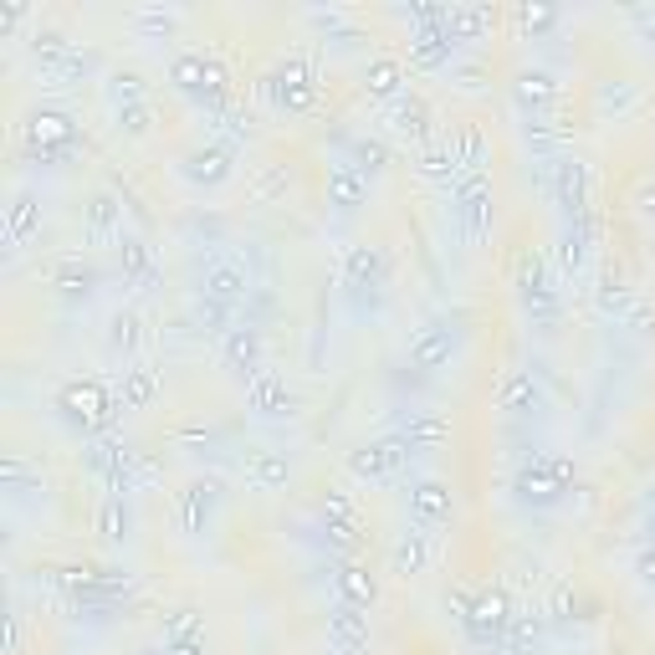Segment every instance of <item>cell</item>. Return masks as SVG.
<instances>
[{"label":"cell","instance_id":"obj_1","mask_svg":"<svg viewBox=\"0 0 655 655\" xmlns=\"http://www.w3.org/2000/svg\"><path fill=\"white\" fill-rule=\"evenodd\" d=\"M451 215L466 241H482L492 231V185L487 174H461V180L451 185Z\"/></svg>","mask_w":655,"mask_h":655},{"label":"cell","instance_id":"obj_2","mask_svg":"<svg viewBox=\"0 0 655 655\" xmlns=\"http://www.w3.org/2000/svg\"><path fill=\"white\" fill-rule=\"evenodd\" d=\"M553 195H558L563 210H569V221H584L589 200H594V169L584 159H558L553 164Z\"/></svg>","mask_w":655,"mask_h":655},{"label":"cell","instance_id":"obj_3","mask_svg":"<svg viewBox=\"0 0 655 655\" xmlns=\"http://www.w3.org/2000/svg\"><path fill=\"white\" fill-rule=\"evenodd\" d=\"M512 98H517V108L528 113V118H543L548 103L558 98V82H553V72H543V67H522L517 82H512Z\"/></svg>","mask_w":655,"mask_h":655},{"label":"cell","instance_id":"obj_4","mask_svg":"<svg viewBox=\"0 0 655 655\" xmlns=\"http://www.w3.org/2000/svg\"><path fill=\"white\" fill-rule=\"evenodd\" d=\"M466 625H471V635L482 640V645H497L502 630L512 625V604H507V594H482V599L471 604Z\"/></svg>","mask_w":655,"mask_h":655},{"label":"cell","instance_id":"obj_5","mask_svg":"<svg viewBox=\"0 0 655 655\" xmlns=\"http://www.w3.org/2000/svg\"><path fill=\"white\" fill-rule=\"evenodd\" d=\"M538 405H543L538 379H533L528 369H512V374L502 379V389H497V410H507V415H533Z\"/></svg>","mask_w":655,"mask_h":655},{"label":"cell","instance_id":"obj_6","mask_svg":"<svg viewBox=\"0 0 655 655\" xmlns=\"http://www.w3.org/2000/svg\"><path fill=\"white\" fill-rule=\"evenodd\" d=\"M200 287H205V297H215V302H241V297H251V277H246V267H236V261H210Z\"/></svg>","mask_w":655,"mask_h":655},{"label":"cell","instance_id":"obj_7","mask_svg":"<svg viewBox=\"0 0 655 655\" xmlns=\"http://www.w3.org/2000/svg\"><path fill=\"white\" fill-rule=\"evenodd\" d=\"M226 364L231 369H241V374H261V328L256 323H236L231 333H226Z\"/></svg>","mask_w":655,"mask_h":655},{"label":"cell","instance_id":"obj_8","mask_svg":"<svg viewBox=\"0 0 655 655\" xmlns=\"http://www.w3.org/2000/svg\"><path fill=\"white\" fill-rule=\"evenodd\" d=\"M451 354H456V333H451V328H430V333H420V338H415V348H410V369L435 374V369H441Z\"/></svg>","mask_w":655,"mask_h":655},{"label":"cell","instance_id":"obj_9","mask_svg":"<svg viewBox=\"0 0 655 655\" xmlns=\"http://www.w3.org/2000/svg\"><path fill=\"white\" fill-rule=\"evenodd\" d=\"M589 241H594V221H589V215H584V221H569V226H563V236H558V267H563V277L584 272Z\"/></svg>","mask_w":655,"mask_h":655},{"label":"cell","instance_id":"obj_10","mask_svg":"<svg viewBox=\"0 0 655 655\" xmlns=\"http://www.w3.org/2000/svg\"><path fill=\"white\" fill-rule=\"evenodd\" d=\"M246 400H251L256 415H287V410H292V389H287V379H277V374H256L251 389H246Z\"/></svg>","mask_w":655,"mask_h":655},{"label":"cell","instance_id":"obj_11","mask_svg":"<svg viewBox=\"0 0 655 655\" xmlns=\"http://www.w3.org/2000/svg\"><path fill=\"white\" fill-rule=\"evenodd\" d=\"M405 441L400 435H389V441H374V446H364V451H354V471L359 476H384V471H395L400 461H405Z\"/></svg>","mask_w":655,"mask_h":655},{"label":"cell","instance_id":"obj_12","mask_svg":"<svg viewBox=\"0 0 655 655\" xmlns=\"http://www.w3.org/2000/svg\"><path fill=\"white\" fill-rule=\"evenodd\" d=\"M328 635L338 640V650L343 655H354V650H364L369 645V620L359 615V604H343L338 615L328 620Z\"/></svg>","mask_w":655,"mask_h":655},{"label":"cell","instance_id":"obj_13","mask_svg":"<svg viewBox=\"0 0 655 655\" xmlns=\"http://www.w3.org/2000/svg\"><path fill=\"white\" fill-rule=\"evenodd\" d=\"M62 410H67L72 420H103V415H108L103 384H67V389H62Z\"/></svg>","mask_w":655,"mask_h":655},{"label":"cell","instance_id":"obj_14","mask_svg":"<svg viewBox=\"0 0 655 655\" xmlns=\"http://www.w3.org/2000/svg\"><path fill=\"white\" fill-rule=\"evenodd\" d=\"M446 144H451V154H456V164L466 174H482V164H487V134H482V128L466 123V128H456Z\"/></svg>","mask_w":655,"mask_h":655},{"label":"cell","instance_id":"obj_15","mask_svg":"<svg viewBox=\"0 0 655 655\" xmlns=\"http://www.w3.org/2000/svg\"><path fill=\"white\" fill-rule=\"evenodd\" d=\"M221 502V487L215 482H195L185 492V507H180V522H185V533H205V522H210V507Z\"/></svg>","mask_w":655,"mask_h":655},{"label":"cell","instance_id":"obj_16","mask_svg":"<svg viewBox=\"0 0 655 655\" xmlns=\"http://www.w3.org/2000/svg\"><path fill=\"white\" fill-rule=\"evenodd\" d=\"M364 195H369V180H364L359 169H348V164H343V169L328 174V200H333L338 210H359Z\"/></svg>","mask_w":655,"mask_h":655},{"label":"cell","instance_id":"obj_17","mask_svg":"<svg viewBox=\"0 0 655 655\" xmlns=\"http://www.w3.org/2000/svg\"><path fill=\"white\" fill-rule=\"evenodd\" d=\"M384 251L379 246H348V287H379Z\"/></svg>","mask_w":655,"mask_h":655},{"label":"cell","instance_id":"obj_18","mask_svg":"<svg viewBox=\"0 0 655 655\" xmlns=\"http://www.w3.org/2000/svg\"><path fill=\"white\" fill-rule=\"evenodd\" d=\"M446 435H451V425H446L441 415H410L405 430H400V441H405L410 451H430V446H441Z\"/></svg>","mask_w":655,"mask_h":655},{"label":"cell","instance_id":"obj_19","mask_svg":"<svg viewBox=\"0 0 655 655\" xmlns=\"http://www.w3.org/2000/svg\"><path fill=\"white\" fill-rule=\"evenodd\" d=\"M123 226V205L113 195H93L87 200V231H93V241H113Z\"/></svg>","mask_w":655,"mask_h":655},{"label":"cell","instance_id":"obj_20","mask_svg":"<svg viewBox=\"0 0 655 655\" xmlns=\"http://www.w3.org/2000/svg\"><path fill=\"white\" fill-rule=\"evenodd\" d=\"M410 512H415L420 522H446V517H451V492H446L441 482H420V487L410 492Z\"/></svg>","mask_w":655,"mask_h":655},{"label":"cell","instance_id":"obj_21","mask_svg":"<svg viewBox=\"0 0 655 655\" xmlns=\"http://www.w3.org/2000/svg\"><path fill=\"white\" fill-rule=\"evenodd\" d=\"M425 563H430V533L425 528H415V533H405L400 543H395V574H425Z\"/></svg>","mask_w":655,"mask_h":655},{"label":"cell","instance_id":"obj_22","mask_svg":"<svg viewBox=\"0 0 655 655\" xmlns=\"http://www.w3.org/2000/svg\"><path fill=\"white\" fill-rule=\"evenodd\" d=\"M93 282H98V272L87 267V261H77V256L57 261V272H52V287L67 292V297H87V292H93Z\"/></svg>","mask_w":655,"mask_h":655},{"label":"cell","instance_id":"obj_23","mask_svg":"<svg viewBox=\"0 0 655 655\" xmlns=\"http://www.w3.org/2000/svg\"><path fill=\"white\" fill-rule=\"evenodd\" d=\"M128 528H134V512H128L123 497H108L98 507V538L103 543H128Z\"/></svg>","mask_w":655,"mask_h":655},{"label":"cell","instance_id":"obj_24","mask_svg":"<svg viewBox=\"0 0 655 655\" xmlns=\"http://www.w3.org/2000/svg\"><path fill=\"white\" fill-rule=\"evenodd\" d=\"M389 123H395L400 139H425V134H430V108H425L420 98H400L395 113H389Z\"/></svg>","mask_w":655,"mask_h":655},{"label":"cell","instance_id":"obj_25","mask_svg":"<svg viewBox=\"0 0 655 655\" xmlns=\"http://www.w3.org/2000/svg\"><path fill=\"white\" fill-rule=\"evenodd\" d=\"M487 26H492V11H487V6H456V11L446 16V31H451L456 47H461V41H476Z\"/></svg>","mask_w":655,"mask_h":655},{"label":"cell","instance_id":"obj_26","mask_svg":"<svg viewBox=\"0 0 655 655\" xmlns=\"http://www.w3.org/2000/svg\"><path fill=\"white\" fill-rule=\"evenodd\" d=\"M226 174H231V149L226 144H215V149L190 159V180H200V185H221Z\"/></svg>","mask_w":655,"mask_h":655},{"label":"cell","instance_id":"obj_27","mask_svg":"<svg viewBox=\"0 0 655 655\" xmlns=\"http://www.w3.org/2000/svg\"><path fill=\"white\" fill-rule=\"evenodd\" d=\"M420 174H425V180H441V185H451L456 174H461V164H456V154H451L446 139H441V144H430V149L420 154Z\"/></svg>","mask_w":655,"mask_h":655},{"label":"cell","instance_id":"obj_28","mask_svg":"<svg viewBox=\"0 0 655 655\" xmlns=\"http://www.w3.org/2000/svg\"><path fill=\"white\" fill-rule=\"evenodd\" d=\"M31 231H36V200H31V195H16L11 210H6V241L21 246Z\"/></svg>","mask_w":655,"mask_h":655},{"label":"cell","instance_id":"obj_29","mask_svg":"<svg viewBox=\"0 0 655 655\" xmlns=\"http://www.w3.org/2000/svg\"><path fill=\"white\" fill-rule=\"evenodd\" d=\"M149 400H154V369L134 364V369H128V379H123V410H139Z\"/></svg>","mask_w":655,"mask_h":655},{"label":"cell","instance_id":"obj_30","mask_svg":"<svg viewBox=\"0 0 655 655\" xmlns=\"http://www.w3.org/2000/svg\"><path fill=\"white\" fill-rule=\"evenodd\" d=\"M118 261H123V277H134V282H144V277L154 272L149 246H144V241H134V236H123V241H118Z\"/></svg>","mask_w":655,"mask_h":655},{"label":"cell","instance_id":"obj_31","mask_svg":"<svg viewBox=\"0 0 655 655\" xmlns=\"http://www.w3.org/2000/svg\"><path fill=\"white\" fill-rule=\"evenodd\" d=\"M195 323H200L205 333H231V328H236V323H231V302L200 297V302H195Z\"/></svg>","mask_w":655,"mask_h":655},{"label":"cell","instance_id":"obj_32","mask_svg":"<svg viewBox=\"0 0 655 655\" xmlns=\"http://www.w3.org/2000/svg\"><path fill=\"white\" fill-rule=\"evenodd\" d=\"M517 492H522V502H538V507H548V502H558V482H548L543 471H522L517 476Z\"/></svg>","mask_w":655,"mask_h":655},{"label":"cell","instance_id":"obj_33","mask_svg":"<svg viewBox=\"0 0 655 655\" xmlns=\"http://www.w3.org/2000/svg\"><path fill=\"white\" fill-rule=\"evenodd\" d=\"M251 476L261 487H282L287 482V456H277V451H256L251 456Z\"/></svg>","mask_w":655,"mask_h":655},{"label":"cell","instance_id":"obj_34","mask_svg":"<svg viewBox=\"0 0 655 655\" xmlns=\"http://www.w3.org/2000/svg\"><path fill=\"white\" fill-rule=\"evenodd\" d=\"M512 635V650H533L538 645V635H543V615H538V609H528V615H512V625H507Z\"/></svg>","mask_w":655,"mask_h":655},{"label":"cell","instance_id":"obj_35","mask_svg":"<svg viewBox=\"0 0 655 655\" xmlns=\"http://www.w3.org/2000/svg\"><path fill=\"white\" fill-rule=\"evenodd\" d=\"M635 103H640V93H635L630 82H604V87H599V108H604V113H615V118L630 113Z\"/></svg>","mask_w":655,"mask_h":655},{"label":"cell","instance_id":"obj_36","mask_svg":"<svg viewBox=\"0 0 655 655\" xmlns=\"http://www.w3.org/2000/svg\"><path fill=\"white\" fill-rule=\"evenodd\" d=\"M338 584H343L348 604H359V609H369V604H374V579H369L364 569H343V574H338Z\"/></svg>","mask_w":655,"mask_h":655},{"label":"cell","instance_id":"obj_37","mask_svg":"<svg viewBox=\"0 0 655 655\" xmlns=\"http://www.w3.org/2000/svg\"><path fill=\"white\" fill-rule=\"evenodd\" d=\"M139 328H144L139 313H118V318H113V333H108V338H113L118 354H134V348H139V338H144Z\"/></svg>","mask_w":655,"mask_h":655},{"label":"cell","instance_id":"obj_38","mask_svg":"<svg viewBox=\"0 0 655 655\" xmlns=\"http://www.w3.org/2000/svg\"><path fill=\"white\" fill-rule=\"evenodd\" d=\"M369 93L374 98H395L400 93V62H374L369 67Z\"/></svg>","mask_w":655,"mask_h":655},{"label":"cell","instance_id":"obj_39","mask_svg":"<svg viewBox=\"0 0 655 655\" xmlns=\"http://www.w3.org/2000/svg\"><path fill=\"white\" fill-rule=\"evenodd\" d=\"M384 164H389V149H384V144H374V139H359V144H354V164H348V169H359L364 180H369V174H374V169H384Z\"/></svg>","mask_w":655,"mask_h":655},{"label":"cell","instance_id":"obj_40","mask_svg":"<svg viewBox=\"0 0 655 655\" xmlns=\"http://www.w3.org/2000/svg\"><path fill=\"white\" fill-rule=\"evenodd\" d=\"M282 190H287V164H272V169L256 180V190H251V195H256V200H277Z\"/></svg>","mask_w":655,"mask_h":655},{"label":"cell","instance_id":"obj_41","mask_svg":"<svg viewBox=\"0 0 655 655\" xmlns=\"http://www.w3.org/2000/svg\"><path fill=\"white\" fill-rule=\"evenodd\" d=\"M31 139H36V144H47V139H67V118H57V113H41V118L31 123Z\"/></svg>","mask_w":655,"mask_h":655},{"label":"cell","instance_id":"obj_42","mask_svg":"<svg viewBox=\"0 0 655 655\" xmlns=\"http://www.w3.org/2000/svg\"><path fill=\"white\" fill-rule=\"evenodd\" d=\"M118 128H128V134H144V128H149V108H144V103L118 108Z\"/></svg>","mask_w":655,"mask_h":655},{"label":"cell","instance_id":"obj_43","mask_svg":"<svg viewBox=\"0 0 655 655\" xmlns=\"http://www.w3.org/2000/svg\"><path fill=\"white\" fill-rule=\"evenodd\" d=\"M625 328H630V333H655V313L645 308V302H630V313H625Z\"/></svg>","mask_w":655,"mask_h":655},{"label":"cell","instance_id":"obj_44","mask_svg":"<svg viewBox=\"0 0 655 655\" xmlns=\"http://www.w3.org/2000/svg\"><path fill=\"white\" fill-rule=\"evenodd\" d=\"M139 93H144V87H139V77L134 72H123V77H113V98L128 108V103H139Z\"/></svg>","mask_w":655,"mask_h":655},{"label":"cell","instance_id":"obj_45","mask_svg":"<svg viewBox=\"0 0 655 655\" xmlns=\"http://www.w3.org/2000/svg\"><path fill=\"white\" fill-rule=\"evenodd\" d=\"M522 26H528V31H548V26H553V11H548V6H522Z\"/></svg>","mask_w":655,"mask_h":655},{"label":"cell","instance_id":"obj_46","mask_svg":"<svg viewBox=\"0 0 655 655\" xmlns=\"http://www.w3.org/2000/svg\"><path fill=\"white\" fill-rule=\"evenodd\" d=\"M553 620H574V589H553Z\"/></svg>","mask_w":655,"mask_h":655},{"label":"cell","instance_id":"obj_47","mask_svg":"<svg viewBox=\"0 0 655 655\" xmlns=\"http://www.w3.org/2000/svg\"><path fill=\"white\" fill-rule=\"evenodd\" d=\"M195 625H200V620L190 615V609H185V615H174V625H169V645H174V640H185V635H195Z\"/></svg>","mask_w":655,"mask_h":655},{"label":"cell","instance_id":"obj_48","mask_svg":"<svg viewBox=\"0 0 655 655\" xmlns=\"http://www.w3.org/2000/svg\"><path fill=\"white\" fill-rule=\"evenodd\" d=\"M635 215H645V221L655 215V185H650V180H645V185L635 190Z\"/></svg>","mask_w":655,"mask_h":655},{"label":"cell","instance_id":"obj_49","mask_svg":"<svg viewBox=\"0 0 655 655\" xmlns=\"http://www.w3.org/2000/svg\"><path fill=\"white\" fill-rule=\"evenodd\" d=\"M456 77H461V93H476V87H482V67H456Z\"/></svg>","mask_w":655,"mask_h":655},{"label":"cell","instance_id":"obj_50","mask_svg":"<svg viewBox=\"0 0 655 655\" xmlns=\"http://www.w3.org/2000/svg\"><path fill=\"white\" fill-rule=\"evenodd\" d=\"M640 574H645V584H655V548L640 553Z\"/></svg>","mask_w":655,"mask_h":655},{"label":"cell","instance_id":"obj_51","mask_svg":"<svg viewBox=\"0 0 655 655\" xmlns=\"http://www.w3.org/2000/svg\"><path fill=\"white\" fill-rule=\"evenodd\" d=\"M169 655H200V645L195 640H174V645H164Z\"/></svg>","mask_w":655,"mask_h":655},{"label":"cell","instance_id":"obj_52","mask_svg":"<svg viewBox=\"0 0 655 655\" xmlns=\"http://www.w3.org/2000/svg\"><path fill=\"white\" fill-rule=\"evenodd\" d=\"M645 256H650V267H655V236H650V241H645Z\"/></svg>","mask_w":655,"mask_h":655},{"label":"cell","instance_id":"obj_53","mask_svg":"<svg viewBox=\"0 0 655 655\" xmlns=\"http://www.w3.org/2000/svg\"><path fill=\"white\" fill-rule=\"evenodd\" d=\"M139 655H169V650H154V645H149V650H139Z\"/></svg>","mask_w":655,"mask_h":655}]
</instances>
